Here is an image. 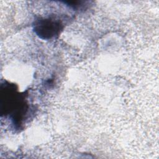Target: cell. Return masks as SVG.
<instances>
[{
    "instance_id": "obj_1",
    "label": "cell",
    "mask_w": 159,
    "mask_h": 159,
    "mask_svg": "<svg viewBox=\"0 0 159 159\" xmlns=\"http://www.w3.org/2000/svg\"><path fill=\"white\" fill-rule=\"evenodd\" d=\"M61 29V24L51 19H40L35 22L34 31L43 39H49L58 35Z\"/></svg>"
}]
</instances>
